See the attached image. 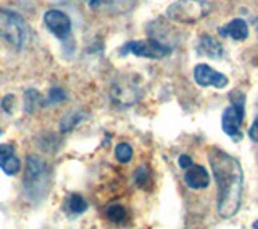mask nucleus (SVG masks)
Returning a JSON list of instances; mask_svg holds the SVG:
<instances>
[{
  "label": "nucleus",
  "mask_w": 258,
  "mask_h": 229,
  "mask_svg": "<svg viewBox=\"0 0 258 229\" xmlns=\"http://www.w3.org/2000/svg\"><path fill=\"white\" fill-rule=\"evenodd\" d=\"M212 7L207 0H177L166 10L168 20L181 24L197 23L210 13Z\"/></svg>",
  "instance_id": "obj_3"
},
{
  "label": "nucleus",
  "mask_w": 258,
  "mask_h": 229,
  "mask_svg": "<svg viewBox=\"0 0 258 229\" xmlns=\"http://www.w3.org/2000/svg\"><path fill=\"white\" fill-rule=\"evenodd\" d=\"M115 157L119 163H129L133 160V147L126 142H119L115 149Z\"/></svg>",
  "instance_id": "obj_14"
},
{
  "label": "nucleus",
  "mask_w": 258,
  "mask_h": 229,
  "mask_svg": "<svg viewBox=\"0 0 258 229\" xmlns=\"http://www.w3.org/2000/svg\"><path fill=\"white\" fill-rule=\"evenodd\" d=\"M197 50L208 56V59H221L223 56V45L218 42L216 39H213L212 36H202L199 39V44H197Z\"/></svg>",
  "instance_id": "obj_12"
},
{
  "label": "nucleus",
  "mask_w": 258,
  "mask_h": 229,
  "mask_svg": "<svg viewBox=\"0 0 258 229\" xmlns=\"http://www.w3.org/2000/svg\"><path fill=\"white\" fill-rule=\"evenodd\" d=\"M64 99H67V92H63L61 89H52L50 94H48L47 102L53 105V103H60V102H63Z\"/></svg>",
  "instance_id": "obj_18"
},
{
  "label": "nucleus",
  "mask_w": 258,
  "mask_h": 229,
  "mask_svg": "<svg viewBox=\"0 0 258 229\" xmlns=\"http://www.w3.org/2000/svg\"><path fill=\"white\" fill-rule=\"evenodd\" d=\"M0 39L18 48H24L31 40V29L18 13L0 8Z\"/></svg>",
  "instance_id": "obj_2"
},
{
  "label": "nucleus",
  "mask_w": 258,
  "mask_h": 229,
  "mask_svg": "<svg viewBox=\"0 0 258 229\" xmlns=\"http://www.w3.org/2000/svg\"><path fill=\"white\" fill-rule=\"evenodd\" d=\"M48 178V166L47 163L36 157V155H31L28 157V161H26V183L34 186V184H39L42 181H47Z\"/></svg>",
  "instance_id": "obj_8"
},
{
  "label": "nucleus",
  "mask_w": 258,
  "mask_h": 229,
  "mask_svg": "<svg viewBox=\"0 0 258 229\" xmlns=\"http://www.w3.org/2000/svg\"><path fill=\"white\" fill-rule=\"evenodd\" d=\"M147 183H149V173H147V169H145V168H139V169L136 171V184L144 187Z\"/></svg>",
  "instance_id": "obj_19"
},
{
  "label": "nucleus",
  "mask_w": 258,
  "mask_h": 229,
  "mask_svg": "<svg viewBox=\"0 0 258 229\" xmlns=\"http://www.w3.org/2000/svg\"><path fill=\"white\" fill-rule=\"evenodd\" d=\"M242 121H244V95L240 92L231 94V105L223 111L221 126L224 134L236 142L242 139Z\"/></svg>",
  "instance_id": "obj_4"
},
{
  "label": "nucleus",
  "mask_w": 258,
  "mask_h": 229,
  "mask_svg": "<svg viewBox=\"0 0 258 229\" xmlns=\"http://www.w3.org/2000/svg\"><path fill=\"white\" fill-rule=\"evenodd\" d=\"M252 226H253V227H258V221H255V223H253Z\"/></svg>",
  "instance_id": "obj_22"
},
{
  "label": "nucleus",
  "mask_w": 258,
  "mask_h": 229,
  "mask_svg": "<svg viewBox=\"0 0 258 229\" xmlns=\"http://www.w3.org/2000/svg\"><path fill=\"white\" fill-rule=\"evenodd\" d=\"M40 103H42V100H40V95H39L37 91H34V89L26 91V94H24V105H26V107H24V108H26L28 113L34 111V108Z\"/></svg>",
  "instance_id": "obj_16"
},
{
  "label": "nucleus",
  "mask_w": 258,
  "mask_h": 229,
  "mask_svg": "<svg viewBox=\"0 0 258 229\" xmlns=\"http://www.w3.org/2000/svg\"><path fill=\"white\" fill-rule=\"evenodd\" d=\"M81 120H83V118H81V115L79 113H76V115H71V117L68 118H64L63 121H61V131H63V133H67V131H70V129H73V128H75L76 125H78V123L81 121Z\"/></svg>",
  "instance_id": "obj_17"
},
{
  "label": "nucleus",
  "mask_w": 258,
  "mask_h": 229,
  "mask_svg": "<svg viewBox=\"0 0 258 229\" xmlns=\"http://www.w3.org/2000/svg\"><path fill=\"white\" fill-rule=\"evenodd\" d=\"M194 79H196V83L200 87L213 86L216 89H224L229 83L228 76H224L223 73L215 71L213 68H210L205 63H200L194 68Z\"/></svg>",
  "instance_id": "obj_6"
},
{
  "label": "nucleus",
  "mask_w": 258,
  "mask_h": 229,
  "mask_svg": "<svg viewBox=\"0 0 258 229\" xmlns=\"http://www.w3.org/2000/svg\"><path fill=\"white\" fill-rule=\"evenodd\" d=\"M134 53L136 56H144V59H152V60H161L171 53V48L168 45L158 42L155 39H147V40H131L127 42L123 48L119 50V55H127Z\"/></svg>",
  "instance_id": "obj_5"
},
{
  "label": "nucleus",
  "mask_w": 258,
  "mask_h": 229,
  "mask_svg": "<svg viewBox=\"0 0 258 229\" xmlns=\"http://www.w3.org/2000/svg\"><path fill=\"white\" fill-rule=\"evenodd\" d=\"M44 24L58 39H64L71 31V20L68 18L67 13L60 10H48L44 15Z\"/></svg>",
  "instance_id": "obj_7"
},
{
  "label": "nucleus",
  "mask_w": 258,
  "mask_h": 229,
  "mask_svg": "<svg viewBox=\"0 0 258 229\" xmlns=\"http://www.w3.org/2000/svg\"><path fill=\"white\" fill-rule=\"evenodd\" d=\"M184 183L187 184L190 189H196V191L205 189V187L210 184V176L204 166L190 165L184 175Z\"/></svg>",
  "instance_id": "obj_10"
},
{
  "label": "nucleus",
  "mask_w": 258,
  "mask_h": 229,
  "mask_svg": "<svg viewBox=\"0 0 258 229\" xmlns=\"http://www.w3.org/2000/svg\"><path fill=\"white\" fill-rule=\"evenodd\" d=\"M248 137L252 139L253 142H258V117L255 118L253 125L250 126V131H248Z\"/></svg>",
  "instance_id": "obj_20"
},
{
  "label": "nucleus",
  "mask_w": 258,
  "mask_h": 229,
  "mask_svg": "<svg viewBox=\"0 0 258 229\" xmlns=\"http://www.w3.org/2000/svg\"><path fill=\"white\" fill-rule=\"evenodd\" d=\"M208 161L218 187V215L224 219L232 218L237 215L242 203V186H244L242 166L236 157L216 147L208 150Z\"/></svg>",
  "instance_id": "obj_1"
},
{
  "label": "nucleus",
  "mask_w": 258,
  "mask_h": 229,
  "mask_svg": "<svg viewBox=\"0 0 258 229\" xmlns=\"http://www.w3.org/2000/svg\"><path fill=\"white\" fill-rule=\"evenodd\" d=\"M126 216H127L126 210L121 205H110L107 208V218L111 223H123L126 219Z\"/></svg>",
  "instance_id": "obj_15"
},
{
  "label": "nucleus",
  "mask_w": 258,
  "mask_h": 229,
  "mask_svg": "<svg viewBox=\"0 0 258 229\" xmlns=\"http://www.w3.org/2000/svg\"><path fill=\"white\" fill-rule=\"evenodd\" d=\"M0 168L8 176L20 171V160L15 155V147L12 144H0Z\"/></svg>",
  "instance_id": "obj_9"
},
{
  "label": "nucleus",
  "mask_w": 258,
  "mask_h": 229,
  "mask_svg": "<svg viewBox=\"0 0 258 229\" xmlns=\"http://www.w3.org/2000/svg\"><path fill=\"white\" fill-rule=\"evenodd\" d=\"M68 208H70L71 213L81 215V213H84V211L87 210V202H86V199L83 197V195L71 194L70 199H68Z\"/></svg>",
  "instance_id": "obj_13"
},
{
  "label": "nucleus",
  "mask_w": 258,
  "mask_h": 229,
  "mask_svg": "<svg viewBox=\"0 0 258 229\" xmlns=\"http://www.w3.org/2000/svg\"><path fill=\"white\" fill-rule=\"evenodd\" d=\"M220 34L223 37H232L234 40H245L248 37V26L244 20L236 18L229 21L224 28H221Z\"/></svg>",
  "instance_id": "obj_11"
},
{
  "label": "nucleus",
  "mask_w": 258,
  "mask_h": 229,
  "mask_svg": "<svg viewBox=\"0 0 258 229\" xmlns=\"http://www.w3.org/2000/svg\"><path fill=\"white\" fill-rule=\"evenodd\" d=\"M177 163H179V166H181V168L187 169V168L192 165V158L189 157V155H181L179 160H177Z\"/></svg>",
  "instance_id": "obj_21"
}]
</instances>
